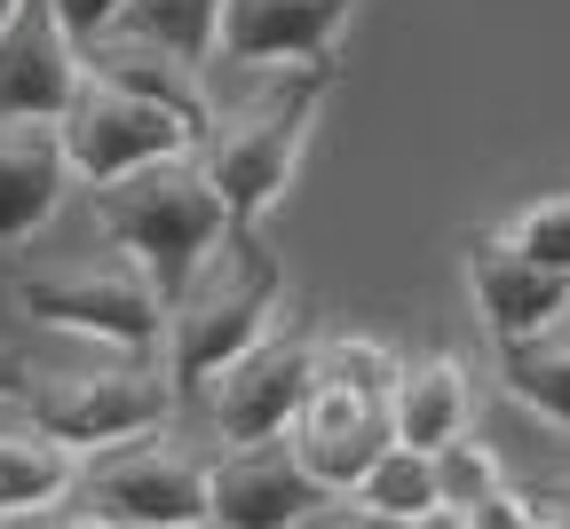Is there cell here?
<instances>
[{
	"label": "cell",
	"instance_id": "obj_1",
	"mask_svg": "<svg viewBox=\"0 0 570 529\" xmlns=\"http://www.w3.org/2000/svg\"><path fill=\"white\" fill-rule=\"evenodd\" d=\"M333 80H341V63H285V71H254V88L238 103H214V127L198 134V167L223 190L230 230H262L277 198L294 190Z\"/></svg>",
	"mask_w": 570,
	"mask_h": 529
},
{
	"label": "cell",
	"instance_id": "obj_2",
	"mask_svg": "<svg viewBox=\"0 0 570 529\" xmlns=\"http://www.w3.org/2000/svg\"><path fill=\"white\" fill-rule=\"evenodd\" d=\"M277 300H285V261L262 246V230H230L167 300V348H159L167 380L183 396H206L254 340L277 332Z\"/></svg>",
	"mask_w": 570,
	"mask_h": 529
},
{
	"label": "cell",
	"instance_id": "obj_3",
	"mask_svg": "<svg viewBox=\"0 0 570 529\" xmlns=\"http://www.w3.org/2000/svg\"><path fill=\"white\" fill-rule=\"evenodd\" d=\"M96 230L111 238V253H127L142 277L159 285V300H175L198 277V261L230 238V206L206 182L198 150H183V159H159L142 174L104 182L96 190Z\"/></svg>",
	"mask_w": 570,
	"mask_h": 529
},
{
	"label": "cell",
	"instance_id": "obj_4",
	"mask_svg": "<svg viewBox=\"0 0 570 529\" xmlns=\"http://www.w3.org/2000/svg\"><path fill=\"white\" fill-rule=\"evenodd\" d=\"M17 403H24L56 442H71L80 459H96V450H111V442H135V435L175 427L183 388L167 380L159 356H111V348H104L96 363L32 371V380L17 388Z\"/></svg>",
	"mask_w": 570,
	"mask_h": 529
},
{
	"label": "cell",
	"instance_id": "obj_5",
	"mask_svg": "<svg viewBox=\"0 0 570 529\" xmlns=\"http://www.w3.org/2000/svg\"><path fill=\"white\" fill-rule=\"evenodd\" d=\"M17 309L48 332H71L111 356H159L167 348V300L127 253H88V261H48L17 277Z\"/></svg>",
	"mask_w": 570,
	"mask_h": 529
},
{
	"label": "cell",
	"instance_id": "obj_6",
	"mask_svg": "<svg viewBox=\"0 0 570 529\" xmlns=\"http://www.w3.org/2000/svg\"><path fill=\"white\" fill-rule=\"evenodd\" d=\"M80 506L135 521V529H190V521H206V459L183 450L167 427L111 442L96 459H80Z\"/></svg>",
	"mask_w": 570,
	"mask_h": 529
},
{
	"label": "cell",
	"instance_id": "obj_7",
	"mask_svg": "<svg viewBox=\"0 0 570 529\" xmlns=\"http://www.w3.org/2000/svg\"><path fill=\"white\" fill-rule=\"evenodd\" d=\"M56 127H63L71 174H80L88 190H104V182H119V174H142V167H159V159H183V150H198L190 127H183L175 111L142 103V96H127V88H111V80H96V71L80 80V96H71V111H63Z\"/></svg>",
	"mask_w": 570,
	"mask_h": 529
},
{
	"label": "cell",
	"instance_id": "obj_8",
	"mask_svg": "<svg viewBox=\"0 0 570 529\" xmlns=\"http://www.w3.org/2000/svg\"><path fill=\"white\" fill-rule=\"evenodd\" d=\"M309 388H317V332L277 325L269 340H254L223 380L206 388V419H214L223 442H277L302 419Z\"/></svg>",
	"mask_w": 570,
	"mask_h": 529
},
{
	"label": "cell",
	"instance_id": "obj_9",
	"mask_svg": "<svg viewBox=\"0 0 570 529\" xmlns=\"http://www.w3.org/2000/svg\"><path fill=\"white\" fill-rule=\"evenodd\" d=\"M309 506H325V490L309 482V467L294 459V442H223L206 459V521L223 529H294Z\"/></svg>",
	"mask_w": 570,
	"mask_h": 529
},
{
	"label": "cell",
	"instance_id": "obj_10",
	"mask_svg": "<svg viewBox=\"0 0 570 529\" xmlns=\"http://www.w3.org/2000/svg\"><path fill=\"white\" fill-rule=\"evenodd\" d=\"M356 0H223L214 63L238 71H285V63H333Z\"/></svg>",
	"mask_w": 570,
	"mask_h": 529
},
{
	"label": "cell",
	"instance_id": "obj_11",
	"mask_svg": "<svg viewBox=\"0 0 570 529\" xmlns=\"http://www.w3.org/2000/svg\"><path fill=\"white\" fill-rule=\"evenodd\" d=\"M88 80L80 40L63 32L48 0H17L0 24V119H63Z\"/></svg>",
	"mask_w": 570,
	"mask_h": 529
},
{
	"label": "cell",
	"instance_id": "obj_12",
	"mask_svg": "<svg viewBox=\"0 0 570 529\" xmlns=\"http://www.w3.org/2000/svg\"><path fill=\"white\" fill-rule=\"evenodd\" d=\"M285 442H294V459L309 467V482H317L325 498H348L356 482H365V467L381 459L396 435H389V403H381V396L309 388V403H302L294 427H285Z\"/></svg>",
	"mask_w": 570,
	"mask_h": 529
},
{
	"label": "cell",
	"instance_id": "obj_13",
	"mask_svg": "<svg viewBox=\"0 0 570 529\" xmlns=\"http://www.w3.org/2000/svg\"><path fill=\"white\" fill-rule=\"evenodd\" d=\"M468 300H475L483 340L499 348V340H523V332L554 325L570 309V277H554L547 261H531L499 230H483V238H468Z\"/></svg>",
	"mask_w": 570,
	"mask_h": 529
},
{
	"label": "cell",
	"instance_id": "obj_14",
	"mask_svg": "<svg viewBox=\"0 0 570 529\" xmlns=\"http://www.w3.org/2000/svg\"><path fill=\"white\" fill-rule=\"evenodd\" d=\"M71 182L80 174L63 159V127L56 119H0V253L32 246L56 221Z\"/></svg>",
	"mask_w": 570,
	"mask_h": 529
},
{
	"label": "cell",
	"instance_id": "obj_15",
	"mask_svg": "<svg viewBox=\"0 0 570 529\" xmlns=\"http://www.w3.org/2000/svg\"><path fill=\"white\" fill-rule=\"evenodd\" d=\"M80 498V450L56 442L17 396L0 403V521H32V513H63Z\"/></svg>",
	"mask_w": 570,
	"mask_h": 529
},
{
	"label": "cell",
	"instance_id": "obj_16",
	"mask_svg": "<svg viewBox=\"0 0 570 529\" xmlns=\"http://www.w3.org/2000/svg\"><path fill=\"white\" fill-rule=\"evenodd\" d=\"M475 427V371L460 356H412L389 388V435L404 450H428L436 459L444 442H460Z\"/></svg>",
	"mask_w": 570,
	"mask_h": 529
},
{
	"label": "cell",
	"instance_id": "obj_17",
	"mask_svg": "<svg viewBox=\"0 0 570 529\" xmlns=\"http://www.w3.org/2000/svg\"><path fill=\"white\" fill-rule=\"evenodd\" d=\"M88 71L111 80V88H127V96H142V103H159V111H175L190 127V142L214 127V96L198 80V63H175L159 48H135V40H96L88 48Z\"/></svg>",
	"mask_w": 570,
	"mask_h": 529
},
{
	"label": "cell",
	"instance_id": "obj_18",
	"mask_svg": "<svg viewBox=\"0 0 570 529\" xmlns=\"http://www.w3.org/2000/svg\"><path fill=\"white\" fill-rule=\"evenodd\" d=\"M491 371H499V388H508V403L539 411L547 427L570 435V309L523 340H499L491 348Z\"/></svg>",
	"mask_w": 570,
	"mask_h": 529
},
{
	"label": "cell",
	"instance_id": "obj_19",
	"mask_svg": "<svg viewBox=\"0 0 570 529\" xmlns=\"http://www.w3.org/2000/svg\"><path fill=\"white\" fill-rule=\"evenodd\" d=\"M356 506H365L381 529H428V521H444V490H436V459L428 450H404L389 442L381 459L365 467V482L348 490Z\"/></svg>",
	"mask_w": 570,
	"mask_h": 529
},
{
	"label": "cell",
	"instance_id": "obj_20",
	"mask_svg": "<svg viewBox=\"0 0 570 529\" xmlns=\"http://www.w3.org/2000/svg\"><path fill=\"white\" fill-rule=\"evenodd\" d=\"M214 32H223V0H127V17L111 40H135V48H159L175 63H214Z\"/></svg>",
	"mask_w": 570,
	"mask_h": 529
},
{
	"label": "cell",
	"instance_id": "obj_21",
	"mask_svg": "<svg viewBox=\"0 0 570 529\" xmlns=\"http://www.w3.org/2000/svg\"><path fill=\"white\" fill-rule=\"evenodd\" d=\"M396 371L404 356L373 332H317V388H348V396H381L396 388Z\"/></svg>",
	"mask_w": 570,
	"mask_h": 529
},
{
	"label": "cell",
	"instance_id": "obj_22",
	"mask_svg": "<svg viewBox=\"0 0 570 529\" xmlns=\"http://www.w3.org/2000/svg\"><path fill=\"white\" fill-rule=\"evenodd\" d=\"M436 490H444V513L460 521V513H475L491 490H508V467H499V450H491V442L460 435V442L436 450Z\"/></svg>",
	"mask_w": 570,
	"mask_h": 529
},
{
	"label": "cell",
	"instance_id": "obj_23",
	"mask_svg": "<svg viewBox=\"0 0 570 529\" xmlns=\"http://www.w3.org/2000/svg\"><path fill=\"white\" fill-rule=\"evenodd\" d=\"M499 238H508L515 253H531V261H547L554 277H570V190L508 213V221H499Z\"/></svg>",
	"mask_w": 570,
	"mask_h": 529
},
{
	"label": "cell",
	"instance_id": "obj_24",
	"mask_svg": "<svg viewBox=\"0 0 570 529\" xmlns=\"http://www.w3.org/2000/svg\"><path fill=\"white\" fill-rule=\"evenodd\" d=\"M48 9L63 17V32L80 40V56H88L96 40H111V32H119V17H127V0H48Z\"/></svg>",
	"mask_w": 570,
	"mask_h": 529
},
{
	"label": "cell",
	"instance_id": "obj_25",
	"mask_svg": "<svg viewBox=\"0 0 570 529\" xmlns=\"http://www.w3.org/2000/svg\"><path fill=\"white\" fill-rule=\"evenodd\" d=\"M531 513H539V506H531V498H515V482H508V490H491V498H483L475 513H460V521H468V529H523Z\"/></svg>",
	"mask_w": 570,
	"mask_h": 529
},
{
	"label": "cell",
	"instance_id": "obj_26",
	"mask_svg": "<svg viewBox=\"0 0 570 529\" xmlns=\"http://www.w3.org/2000/svg\"><path fill=\"white\" fill-rule=\"evenodd\" d=\"M294 529H381V521H373L365 506H356V498H325V506H309Z\"/></svg>",
	"mask_w": 570,
	"mask_h": 529
},
{
	"label": "cell",
	"instance_id": "obj_27",
	"mask_svg": "<svg viewBox=\"0 0 570 529\" xmlns=\"http://www.w3.org/2000/svg\"><path fill=\"white\" fill-rule=\"evenodd\" d=\"M24 380H32V363H24L17 348H0V403H9V396H17Z\"/></svg>",
	"mask_w": 570,
	"mask_h": 529
},
{
	"label": "cell",
	"instance_id": "obj_28",
	"mask_svg": "<svg viewBox=\"0 0 570 529\" xmlns=\"http://www.w3.org/2000/svg\"><path fill=\"white\" fill-rule=\"evenodd\" d=\"M0 529H63V513H32V521H0Z\"/></svg>",
	"mask_w": 570,
	"mask_h": 529
},
{
	"label": "cell",
	"instance_id": "obj_29",
	"mask_svg": "<svg viewBox=\"0 0 570 529\" xmlns=\"http://www.w3.org/2000/svg\"><path fill=\"white\" fill-rule=\"evenodd\" d=\"M523 529H562V521H554V513H547V506H539V513H531V521H523Z\"/></svg>",
	"mask_w": 570,
	"mask_h": 529
},
{
	"label": "cell",
	"instance_id": "obj_30",
	"mask_svg": "<svg viewBox=\"0 0 570 529\" xmlns=\"http://www.w3.org/2000/svg\"><path fill=\"white\" fill-rule=\"evenodd\" d=\"M547 513H554V521H562V529H570V490H562V498H554V506H547Z\"/></svg>",
	"mask_w": 570,
	"mask_h": 529
},
{
	"label": "cell",
	"instance_id": "obj_31",
	"mask_svg": "<svg viewBox=\"0 0 570 529\" xmlns=\"http://www.w3.org/2000/svg\"><path fill=\"white\" fill-rule=\"evenodd\" d=\"M428 529H468V521H452V513H444V521H428Z\"/></svg>",
	"mask_w": 570,
	"mask_h": 529
},
{
	"label": "cell",
	"instance_id": "obj_32",
	"mask_svg": "<svg viewBox=\"0 0 570 529\" xmlns=\"http://www.w3.org/2000/svg\"><path fill=\"white\" fill-rule=\"evenodd\" d=\"M9 9H17V0H0V24H9Z\"/></svg>",
	"mask_w": 570,
	"mask_h": 529
},
{
	"label": "cell",
	"instance_id": "obj_33",
	"mask_svg": "<svg viewBox=\"0 0 570 529\" xmlns=\"http://www.w3.org/2000/svg\"><path fill=\"white\" fill-rule=\"evenodd\" d=\"M190 529H223V521H190Z\"/></svg>",
	"mask_w": 570,
	"mask_h": 529
},
{
	"label": "cell",
	"instance_id": "obj_34",
	"mask_svg": "<svg viewBox=\"0 0 570 529\" xmlns=\"http://www.w3.org/2000/svg\"><path fill=\"white\" fill-rule=\"evenodd\" d=\"M119 529H135V521H119Z\"/></svg>",
	"mask_w": 570,
	"mask_h": 529
}]
</instances>
